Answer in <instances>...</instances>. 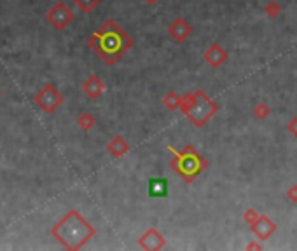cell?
<instances>
[{
    "label": "cell",
    "instance_id": "obj_18",
    "mask_svg": "<svg viewBox=\"0 0 297 251\" xmlns=\"http://www.w3.org/2000/svg\"><path fill=\"white\" fill-rule=\"evenodd\" d=\"M259 218H261V215L257 213L255 210H247V211L243 213V220H245V222H247L248 225H253Z\"/></svg>",
    "mask_w": 297,
    "mask_h": 251
},
{
    "label": "cell",
    "instance_id": "obj_15",
    "mask_svg": "<svg viewBox=\"0 0 297 251\" xmlns=\"http://www.w3.org/2000/svg\"><path fill=\"white\" fill-rule=\"evenodd\" d=\"M74 2H75L77 6H79L84 12H89V11H93L94 7H96L98 4L102 2V0H74Z\"/></svg>",
    "mask_w": 297,
    "mask_h": 251
},
{
    "label": "cell",
    "instance_id": "obj_12",
    "mask_svg": "<svg viewBox=\"0 0 297 251\" xmlns=\"http://www.w3.org/2000/svg\"><path fill=\"white\" fill-rule=\"evenodd\" d=\"M149 194L152 197H165L168 194V181L165 178H152L149 181Z\"/></svg>",
    "mask_w": 297,
    "mask_h": 251
},
{
    "label": "cell",
    "instance_id": "obj_2",
    "mask_svg": "<svg viewBox=\"0 0 297 251\" xmlns=\"http://www.w3.org/2000/svg\"><path fill=\"white\" fill-rule=\"evenodd\" d=\"M180 110L192 124L197 126V128H203L217 114L219 107L212 98L206 96L205 91L197 89L196 93H189L186 96H182Z\"/></svg>",
    "mask_w": 297,
    "mask_h": 251
},
{
    "label": "cell",
    "instance_id": "obj_10",
    "mask_svg": "<svg viewBox=\"0 0 297 251\" xmlns=\"http://www.w3.org/2000/svg\"><path fill=\"white\" fill-rule=\"evenodd\" d=\"M83 89H84V93L88 94L89 98L96 99V98H100L102 94H103V91H105V84H103L102 79H98V77L91 75L88 80L84 82Z\"/></svg>",
    "mask_w": 297,
    "mask_h": 251
},
{
    "label": "cell",
    "instance_id": "obj_16",
    "mask_svg": "<svg viewBox=\"0 0 297 251\" xmlns=\"http://www.w3.org/2000/svg\"><path fill=\"white\" fill-rule=\"evenodd\" d=\"M264 12L269 18H276L280 12H282V7H280L278 2H268V6L264 7Z\"/></svg>",
    "mask_w": 297,
    "mask_h": 251
},
{
    "label": "cell",
    "instance_id": "obj_3",
    "mask_svg": "<svg viewBox=\"0 0 297 251\" xmlns=\"http://www.w3.org/2000/svg\"><path fill=\"white\" fill-rule=\"evenodd\" d=\"M168 150L175 155L173 161L170 162V166L173 168L176 175L186 180L187 183H192L196 176L200 175L201 171H205L206 166H208L206 159H203V155L196 152L191 145H187L186 149H184V152H176L173 147H168Z\"/></svg>",
    "mask_w": 297,
    "mask_h": 251
},
{
    "label": "cell",
    "instance_id": "obj_7",
    "mask_svg": "<svg viewBox=\"0 0 297 251\" xmlns=\"http://www.w3.org/2000/svg\"><path fill=\"white\" fill-rule=\"evenodd\" d=\"M138 244L142 246L144 249H149V251H156V249H161V248H165V244H166V241H165V237L159 234L157 228H154V227H150L147 232L144 234V236L140 237V241H138Z\"/></svg>",
    "mask_w": 297,
    "mask_h": 251
},
{
    "label": "cell",
    "instance_id": "obj_21",
    "mask_svg": "<svg viewBox=\"0 0 297 251\" xmlns=\"http://www.w3.org/2000/svg\"><path fill=\"white\" fill-rule=\"evenodd\" d=\"M247 249H261V244H255V242H252V244L247 246Z\"/></svg>",
    "mask_w": 297,
    "mask_h": 251
},
{
    "label": "cell",
    "instance_id": "obj_6",
    "mask_svg": "<svg viewBox=\"0 0 297 251\" xmlns=\"http://www.w3.org/2000/svg\"><path fill=\"white\" fill-rule=\"evenodd\" d=\"M74 19V14H72V11L68 9L65 4H56L53 9L49 11V21L54 25L56 28H65L70 21Z\"/></svg>",
    "mask_w": 297,
    "mask_h": 251
},
{
    "label": "cell",
    "instance_id": "obj_11",
    "mask_svg": "<svg viewBox=\"0 0 297 251\" xmlns=\"http://www.w3.org/2000/svg\"><path fill=\"white\" fill-rule=\"evenodd\" d=\"M107 150L110 152V155H114V157L119 159L130 150V143H128L123 136H114L109 141V145H107Z\"/></svg>",
    "mask_w": 297,
    "mask_h": 251
},
{
    "label": "cell",
    "instance_id": "obj_17",
    "mask_svg": "<svg viewBox=\"0 0 297 251\" xmlns=\"http://www.w3.org/2000/svg\"><path fill=\"white\" fill-rule=\"evenodd\" d=\"M77 122H79V126L83 129H91L93 126H94V119L89 114H83L79 117V120H77Z\"/></svg>",
    "mask_w": 297,
    "mask_h": 251
},
{
    "label": "cell",
    "instance_id": "obj_22",
    "mask_svg": "<svg viewBox=\"0 0 297 251\" xmlns=\"http://www.w3.org/2000/svg\"><path fill=\"white\" fill-rule=\"evenodd\" d=\"M144 2H147V4H156L157 0H144Z\"/></svg>",
    "mask_w": 297,
    "mask_h": 251
},
{
    "label": "cell",
    "instance_id": "obj_4",
    "mask_svg": "<svg viewBox=\"0 0 297 251\" xmlns=\"http://www.w3.org/2000/svg\"><path fill=\"white\" fill-rule=\"evenodd\" d=\"M227 58H229V54H227V51L224 49V47L219 44V42H213V44L203 53V59L212 68L222 67V65L227 61Z\"/></svg>",
    "mask_w": 297,
    "mask_h": 251
},
{
    "label": "cell",
    "instance_id": "obj_13",
    "mask_svg": "<svg viewBox=\"0 0 297 251\" xmlns=\"http://www.w3.org/2000/svg\"><path fill=\"white\" fill-rule=\"evenodd\" d=\"M165 107L170 108V110H176V108H180V103H182V96H179V94L175 93V91H170V93L165 96Z\"/></svg>",
    "mask_w": 297,
    "mask_h": 251
},
{
    "label": "cell",
    "instance_id": "obj_20",
    "mask_svg": "<svg viewBox=\"0 0 297 251\" xmlns=\"http://www.w3.org/2000/svg\"><path fill=\"white\" fill-rule=\"evenodd\" d=\"M287 129H288V133H290L292 136L297 138V115L290 120V122L287 124Z\"/></svg>",
    "mask_w": 297,
    "mask_h": 251
},
{
    "label": "cell",
    "instance_id": "obj_9",
    "mask_svg": "<svg viewBox=\"0 0 297 251\" xmlns=\"http://www.w3.org/2000/svg\"><path fill=\"white\" fill-rule=\"evenodd\" d=\"M252 232L255 234L257 237H259L261 241H266L268 237L273 234L274 231H276V225H274L273 220H269L266 215H261V218L257 220L255 223L250 225Z\"/></svg>",
    "mask_w": 297,
    "mask_h": 251
},
{
    "label": "cell",
    "instance_id": "obj_1",
    "mask_svg": "<svg viewBox=\"0 0 297 251\" xmlns=\"http://www.w3.org/2000/svg\"><path fill=\"white\" fill-rule=\"evenodd\" d=\"M89 44L102 59L109 65H114L121 59V56L133 47V38L119 27L115 21H107L103 27L91 37Z\"/></svg>",
    "mask_w": 297,
    "mask_h": 251
},
{
    "label": "cell",
    "instance_id": "obj_14",
    "mask_svg": "<svg viewBox=\"0 0 297 251\" xmlns=\"http://www.w3.org/2000/svg\"><path fill=\"white\" fill-rule=\"evenodd\" d=\"M253 115H255V119H259V120L266 119V117L269 115V107L266 105L264 101H259L255 107H253Z\"/></svg>",
    "mask_w": 297,
    "mask_h": 251
},
{
    "label": "cell",
    "instance_id": "obj_5",
    "mask_svg": "<svg viewBox=\"0 0 297 251\" xmlns=\"http://www.w3.org/2000/svg\"><path fill=\"white\" fill-rule=\"evenodd\" d=\"M168 35L173 38L175 42H179V44H180V42L187 40V38L192 35V27L189 25L187 19L176 18L173 23L168 27Z\"/></svg>",
    "mask_w": 297,
    "mask_h": 251
},
{
    "label": "cell",
    "instance_id": "obj_8",
    "mask_svg": "<svg viewBox=\"0 0 297 251\" xmlns=\"http://www.w3.org/2000/svg\"><path fill=\"white\" fill-rule=\"evenodd\" d=\"M37 103H38V105H41L42 108H44V110L53 112L54 108L58 107L60 103H62V96H60V93H56L54 88L47 86V88L37 96Z\"/></svg>",
    "mask_w": 297,
    "mask_h": 251
},
{
    "label": "cell",
    "instance_id": "obj_19",
    "mask_svg": "<svg viewBox=\"0 0 297 251\" xmlns=\"http://www.w3.org/2000/svg\"><path fill=\"white\" fill-rule=\"evenodd\" d=\"M287 197L290 202H297V183H294L290 189L287 190Z\"/></svg>",
    "mask_w": 297,
    "mask_h": 251
}]
</instances>
